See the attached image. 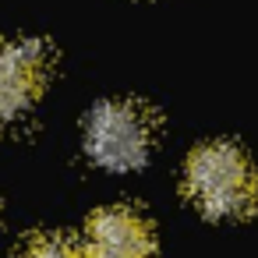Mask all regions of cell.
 Instances as JSON below:
<instances>
[{
  "label": "cell",
  "instance_id": "cell-1",
  "mask_svg": "<svg viewBox=\"0 0 258 258\" xmlns=\"http://www.w3.org/2000/svg\"><path fill=\"white\" fill-rule=\"evenodd\" d=\"M191 202L212 219H240L258 209V177L251 159L230 142H209L191 152L184 173Z\"/></svg>",
  "mask_w": 258,
  "mask_h": 258
},
{
  "label": "cell",
  "instance_id": "cell-2",
  "mask_svg": "<svg viewBox=\"0 0 258 258\" xmlns=\"http://www.w3.org/2000/svg\"><path fill=\"white\" fill-rule=\"evenodd\" d=\"M152 113L127 99H106L89 113L85 152L103 170H138L152 152Z\"/></svg>",
  "mask_w": 258,
  "mask_h": 258
},
{
  "label": "cell",
  "instance_id": "cell-3",
  "mask_svg": "<svg viewBox=\"0 0 258 258\" xmlns=\"http://www.w3.org/2000/svg\"><path fill=\"white\" fill-rule=\"evenodd\" d=\"M46 78V46L39 39H15L0 46V124L18 120Z\"/></svg>",
  "mask_w": 258,
  "mask_h": 258
},
{
  "label": "cell",
  "instance_id": "cell-4",
  "mask_svg": "<svg viewBox=\"0 0 258 258\" xmlns=\"http://www.w3.org/2000/svg\"><path fill=\"white\" fill-rule=\"evenodd\" d=\"M156 240L149 223L131 209H103L89 219L82 254L85 258H152Z\"/></svg>",
  "mask_w": 258,
  "mask_h": 258
},
{
  "label": "cell",
  "instance_id": "cell-5",
  "mask_svg": "<svg viewBox=\"0 0 258 258\" xmlns=\"http://www.w3.org/2000/svg\"><path fill=\"white\" fill-rule=\"evenodd\" d=\"M18 258H85V254L64 237H32Z\"/></svg>",
  "mask_w": 258,
  "mask_h": 258
}]
</instances>
